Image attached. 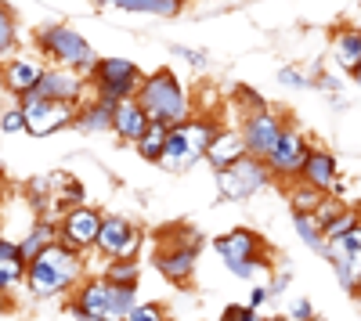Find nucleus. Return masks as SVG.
Returning a JSON list of instances; mask_svg holds the SVG:
<instances>
[{
  "label": "nucleus",
  "instance_id": "7ed1b4c3",
  "mask_svg": "<svg viewBox=\"0 0 361 321\" xmlns=\"http://www.w3.org/2000/svg\"><path fill=\"white\" fill-rule=\"evenodd\" d=\"M214 137H217V123H214V120H185V123H173L159 166L170 170V173L192 170L199 159H206V149H209V141H214Z\"/></svg>",
  "mask_w": 361,
  "mask_h": 321
},
{
  "label": "nucleus",
  "instance_id": "f3484780",
  "mask_svg": "<svg viewBox=\"0 0 361 321\" xmlns=\"http://www.w3.org/2000/svg\"><path fill=\"white\" fill-rule=\"evenodd\" d=\"M152 127V115L145 112V105L137 101V94L134 98H123L116 105V115H112V130L123 137V141H141L145 137V130Z\"/></svg>",
  "mask_w": 361,
  "mask_h": 321
},
{
  "label": "nucleus",
  "instance_id": "a878e982",
  "mask_svg": "<svg viewBox=\"0 0 361 321\" xmlns=\"http://www.w3.org/2000/svg\"><path fill=\"white\" fill-rule=\"evenodd\" d=\"M325 195H329V191H322V188H314V184L293 188V191H289V206H293V213H314L322 202H325Z\"/></svg>",
  "mask_w": 361,
  "mask_h": 321
},
{
  "label": "nucleus",
  "instance_id": "6ab92c4d",
  "mask_svg": "<svg viewBox=\"0 0 361 321\" xmlns=\"http://www.w3.org/2000/svg\"><path fill=\"white\" fill-rule=\"evenodd\" d=\"M116 105L119 101H112V98H90V101H83L80 105V115H76V130H83V134H98V130H112V115H116Z\"/></svg>",
  "mask_w": 361,
  "mask_h": 321
},
{
  "label": "nucleus",
  "instance_id": "4c0bfd02",
  "mask_svg": "<svg viewBox=\"0 0 361 321\" xmlns=\"http://www.w3.org/2000/svg\"><path fill=\"white\" fill-rule=\"evenodd\" d=\"M289 282H293V275H289V271H279L275 278L267 282V289H271V296H282L286 289H289Z\"/></svg>",
  "mask_w": 361,
  "mask_h": 321
},
{
  "label": "nucleus",
  "instance_id": "37998d69",
  "mask_svg": "<svg viewBox=\"0 0 361 321\" xmlns=\"http://www.w3.org/2000/svg\"><path fill=\"white\" fill-rule=\"evenodd\" d=\"M90 4H98V8H105V4H112V0H90Z\"/></svg>",
  "mask_w": 361,
  "mask_h": 321
},
{
  "label": "nucleus",
  "instance_id": "f257e3e1",
  "mask_svg": "<svg viewBox=\"0 0 361 321\" xmlns=\"http://www.w3.org/2000/svg\"><path fill=\"white\" fill-rule=\"evenodd\" d=\"M80 278H83V253L66 242H51L37 260H29L25 285L37 300H51L58 293H66V289H73Z\"/></svg>",
  "mask_w": 361,
  "mask_h": 321
},
{
  "label": "nucleus",
  "instance_id": "f704fd0d",
  "mask_svg": "<svg viewBox=\"0 0 361 321\" xmlns=\"http://www.w3.org/2000/svg\"><path fill=\"white\" fill-rule=\"evenodd\" d=\"M80 202H83V184H80L76 177H66V188H62V213L73 210V206H80Z\"/></svg>",
  "mask_w": 361,
  "mask_h": 321
},
{
  "label": "nucleus",
  "instance_id": "ddd939ff",
  "mask_svg": "<svg viewBox=\"0 0 361 321\" xmlns=\"http://www.w3.org/2000/svg\"><path fill=\"white\" fill-rule=\"evenodd\" d=\"M243 134H246V149H250V156H260V159H267L271 152H275V144L282 141V134H286V127H282V120L275 112H253V115H246V123H243Z\"/></svg>",
  "mask_w": 361,
  "mask_h": 321
},
{
  "label": "nucleus",
  "instance_id": "5701e85b",
  "mask_svg": "<svg viewBox=\"0 0 361 321\" xmlns=\"http://www.w3.org/2000/svg\"><path fill=\"white\" fill-rule=\"evenodd\" d=\"M51 242H58V224H54V220H37L18 246H22V256H25V260H37Z\"/></svg>",
  "mask_w": 361,
  "mask_h": 321
},
{
  "label": "nucleus",
  "instance_id": "393cba45",
  "mask_svg": "<svg viewBox=\"0 0 361 321\" xmlns=\"http://www.w3.org/2000/svg\"><path fill=\"white\" fill-rule=\"evenodd\" d=\"M166 141H170V123H156V120H152V127H148V130H145V137L137 141L141 159L159 163V159H163V149H166Z\"/></svg>",
  "mask_w": 361,
  "mask_h": 321
},
{
  "label": "nucleus",
  "instance_id": "412c9836",
  "mask_svg": "<svg viewBox=\"0 0 361 321\" xmlns=\"http://www.w3.org/2000/svg\"><path fill=\"white\" fill-rule=\"evenodd\" d=\"M304 181L322 188V191H333V184H336V156L325 152V149H314L307 166H304Z\"/></svg>",
  "mask_w": 361,
  "mask_h": 321
},
{
  "label": "nucleus",
  "instance_id": "6e6552de",
  "mask_svg": "<svg viewBox=\"0 0 361 321\" xmlns=\"http://www.w3.org/2000/svg\"><path fill=\"white\" fill-rule=\"evenodd\" d=\"M18 101L25 108L29 134L33 137H47V134L66 130L69 123H76V115H80V105H73V101H47V98H33V94H22Z\"/></svg>",
  "mask_w": 361,
  "mask_h": 321
},
{
  "label": "nucleus",
  "instance_id": "423d86ee",
  "mask_svg": "<svg viewBox=\"0 0 361 321\" xmlns=\"http://www.w3.org/2000/svg\"><path fill=\"white\" fill-rule=\"evenodd\" d=\"M271 177H275V173H271L267 159H260V156H243L238 163H231L228 170H217V188H221V199L238 202V199H250V195H257L260 188H267Z\"/></svg>",
  "mask_w": 361,
  "mask_h": 321
},
{
  "label": "nucleus",
  "instance_id": "e433bc0d",
  "mask_svg": "<svg viewBox=\"0 0 361 321\" xmlns=\"http://www.w3.org/2000/svg\"><path fill=\"white\" fill-rule=\"evenodd\" d=\"M289 317H293V321H311V317H314V307H311V300H307V296L293 300V310H289Z\"/></svg>",
  "mask_w": 361,
  "mask_h": 321
},
{
  "label": "nucleus",
  "instance_id": "7c9ffc66",
  "mask_svg": "<svg viewBox=\"0 0 361 321\" xmlns=\"http://www.w3.org/2000/svg\"><path fill=\"white\" fill-rule=\"evenodd\" d=\"M333 246V253H347V256H361V224L354 227V231H347L343 239H336V242H329ZM329 253V256H333Z\"/></svg>",
  "mask_w": 361,
  "mask_h": 321
},
{
  "label": "nucleus",
  "instance_id": "2f4dec72",
  "mask_svg": "<svg viewBox=\"0 0 361 321\" xmlns=\"http://www.w3.org/2000/svg\"><path fill=\"white\" fill-rule=\"evenodd\" d=\"M235 101H238V108H250V115L267 108V101L257 91H250V87H235Z\"/></svg>",
  "mask_w": 361,
  "mask_h": 321
},
{
  "label": "nucleus",
  "instance_id": "0eeeda50",
  "mask_svg": "<svg viewBox=\"0 0 361 321\" xmlns=\"http://www.w3.org/2000/svg\"><path fill=\"white\" fill-rule=\"evenodd\" d=\"M141 69L127 58H102L98 69L90 73V87H94L98 98H112V101H123L134 98L141 91Z\"/></svg>",
  "mask_w": 361,
  "mask_h": 321
},
{
  "label": "nucleus",
  "instance_id": "20e7f679",
  "mask_svg": "<svg viewBox=\"0 0 361 321\" xmlns=\"http://www.w3.org/2000/svg\"><path fill=\"white\" fill-rule=\"evenodd\" d=\"M37 47L40 54H47L54 65H66V69H76L90 80V73L98 69L102 58L90 51V44L76 33L73 25H47L37 33Z\"/></svg>",
  "mask_w": 361,
  "mask_h": 321
},
{
  "label": "nucleus",
  "instance_id": "c9c22d12",
  "mask_svg": "<svg viewBox=\"0 0 361 321\" xmlns=\"http://www.w3.org/2000/svg\"><path fill=\"white\" fill-rule=\"evenodd\" d=\"M279 80H282L286 87H311V83H318V80L304 76V73H300V69H293V65H289V69H282V73H279Z\"/></svg>",
  "mask_w": 361,
  "mask_h": 321
},
{
  "label": "nucleus",
  "instance_id": "a19ab883",
  "mask_svg": "<svg viewBox=\"0 0 361 321\" xmlns=\"http://www.w3.org/2000/svg\"><path fill=\"white\" fill-rule=\"evenodd\" d=\"M264 321H293L289 314H271V317H264Z\"/></svg>",
  "mask_w": 361,
  "mask_h": 321
},
{
  "label": "nucleus",
  "instance_id": "cd10ccee",
  "mask_svg": "<svg viewBox=\"0 0 361 321\" xmlns=\"http://www.w3.org/2000/svg\"><path fill=\"white\" fill-rule=\"evenodd\" d=\"M357 224H361V210H340L333 220L325 224V239H329V242H336V239L347 235V231H354Z\"/></svg>",
  "mask_w": 361,
  "mask_h": 321
},
{
  "label": "nucleus",
  "instance_id": "72a5a7b5",
  "mask_svg": "<svg viewBox=\"0 0 361 321\" xmlns=\"http://www.w3.org/2000/svg\"><path fill=\"white\" fill-rule=\"evenodd\" d=\"M221 321H264V317H260V310L250 307V303H231V307H224V317H221Z\"/></svg>",
  "mask_w": 361,
  "mask_h": 321
},
{
  "label": "nucleus",
  "instance_id": "f8f14e48",
  "mask_svg": "<svg viewBox=\"0 0 361 321\" xmlns=\"http://www.w3.org/2000/svg\"><path fill=\"white\" fill-rule=\"evenodd\" d=\"M141 249V231L127 217H105L102 220V235H98V253L109 260H134Z\"/></svg>",
  "mask_w": 361,
  "mask_h": 321
},
{
  "label": "nucleus",
  "instance_id": "c03bdc74",
  "mask_svg": "<svg viewBox=\"0 0 361 321\" xmlns=\"http://www.w3.org/2000/svg\"><path fill=\"white\" fill-rule=\"evenodd\" d=\"M98 321H116V317H98Z\"/></svg>",
  "mask_w": 361,
  "mask_h": 321
},
{
  "label": "nucleus",
  "instance_id": "dca6fc26",
  "mask_svg": "<svg viewBox=\"0 0 361 321\" xmlns=\"http://www.w3.org/2000/svg\"><path fill=\"white\" fill-rule=\"evenodd\" d=\"M47 73V65H40L37 58H29V54H15L4 62V91L22 98L25 91H33V87L40 83V76Z\"/></svg>",
  "mask_w": 361,
  "mask_h": 321
},
{
  "label": "nucleus",
  "instance_id": "b1692460",
  "mask_svg": "<svg viewBox=\"0 0 361 321\" xmlns=\"http://www.w3.org/2000/svg\"><path fill=\"white\" fill-rule=\"evenodd\" d=\"M112 8L130 11V15H163V18H173L180 11V0H112Z\"/></svg>",
  "mask_w": 361,
  "mask_h": 321
},
{
  "label": "nucleus",
  "instance_id": "79ce46f5",
  "mask_svg": "<svg viewBox=\"0 0 361 321\" xmlns=\"http://www.w3.org/2000/svg\"><path fill=\"white\" fill-rule=\"evenodd\" d=\"M350 76H354V83H357V87H361V65H357V69H354V73H350Z\"/></svg>",
  "mask_w": 361,
  "mask_h": 321
},
{
  "label": "nucleus",
  "instance_id": "2eb2a0df",
  "mask_svg": "<svg viewBox=\"0 0 361 321\" xmlns=\"http://www.w3.org/2000/svg\"><path fill=\"white\" fill-rule=\"evenodd\" d=\"M195 260H199V239L192 242H180V246H166L156 253V268L166 282H185L195 268Z\"/></svg>",
  "mask_w": 361,
  "mask_h": 321
},
{
  "label": "nucleus",
  "instance_id": "1a4fd4ad",
  "mask_svg": "<svg viewBox=\"0 0 361 321\" xmlns=\"http://www.w3.org/2000/svg\"><path fill=\"white\" fill-rule=\"evenodd\" d=\"M98 235H102V213L87 210V206H73L58 220V242H66L80 253L98 249Z\"/></svg>",
  "mask_w": 361,
  "mask_h": 321
},
{
  "label": "nucleus",
  "instance_id": "a211bd4d",
  "mask_svg": "<svg viewBox=\"0 0 361 321\" xmlns=\"http://www.w3.org/2000/svg\"><path fill=\"white\" fill-rule=\"evenodd\" d=\"M243 156H250L243 127H238V130H217V137L209 141V149H206V163L214 166V173L217 170H228L231 163H238Z\"/></svg>",
  "mask_w": 361,
  "mask_h": 321
},
{
  "label": "nucleus",
  "instance_id": "39448f33",
  "mask_svg": "<svg viewBox=\"0 0 361 321\" xmlns=\"http://www.w3.org/2000/svg\"><path fill=\"white\" fill-rule=\"evenodd\" d=\"M214 246H217L221 260L231 268V275L243 278V282L253 278V275H267L271 271V264L264 260V242H260L257 231H250V227L228 231V235H221Z\"/></svg>",
  "mask_w": 361,
  "mask_h": 321
},
{
  "label": "nucleus",
  "instance_id": "bb28decb",
  "mask_svg": "<svg viewBox=\"0 0 361 321\" xmlns=\"http://www.w3.org/2000/svg\"><path fill=\"white\" fill-rule=\"evenodd\" d=\"M137 260H109L105 264V275L102 278H109L112 285H134L137 289Z\"/></svg>",
  "mask_w": 361,
  "mask_h": 321
},
{
  "label": "nucleus",
  "instance_id": "4be33fe9",
  "mask_svg": "<svg viewBox=\"0 0 361 321\" xmlns=\"http://www.w3.org/2000/svg\"><path fill=\"white\" fill-rule=\"evenodd\" d=\"M333 54L347 73H354L361 65V29H340L333 37Z\"/></svg>",
  "mask_w": 361,
  "mask_h": 321
},
{
  "label": "nucleus",
  "instance_id": "a18cd8bd",
  "mask_svg": "<svg viewBox=\"0 0 361 321\" xmlns=\"http://www.w3.org/2000/svg\"><path fill=\"white\" fill-rule=\"evenodd\" d=\"M311 321H322V317H311Z\"/></svg>",
  "mask_w": 361,
  "mask_h": 321
},
{
  "label": "nucleus",
  "instance_id": "f03ea898",
  "mask_svg": "<svg viewBox=\"0 0 361 321\" xmlns=\"http://www.w3.org/2000/svg\"><path fill=\"white\" fill-rule=\"evenodd\" d=\"M137 101L145 105V112L152 115L156 123H185L192 120V101L185 94V87L177 83V76L170 69H159L152 76L141 80V91H137Z\"/></svg>",
  "mask_w": 361,
  "mask_h": 321
},
{
  "label": "nucleus",
  "instance_id": "9d476101",
  "mask_svg": "<svg viewBox=\"0 0 361 321\" xmlns=\"http://www.w3.org/2000/svg\"><path fill=\"white\" fill-rule=\"evenodd\" d=\"M311 152H314V149H311V144L304 141V134L286 127L282 141L275 144V152L267 156V166H271V173H275V177H282V181L304 177V166H307Z\"/></svg>",
  "mask_w": 361,
  "mask_h": 321
},
{
  "label": "nucleus",
  "instance_id": "aec40b11",
  "mask_svg": "<svg viewBox=\"0 0 361 321\" xmlns=\"http://www.w3.org/2000/svg\"><path fill=\"white\" fill-rule=\"evenodd\" d=\"M29 275V260L22 256V246L4 239L0 242V289L4 293H11V289H18Z\"/></svg>",
  "mask_w": 361,
  "mask_h": 321
},
{
  "label": "nucleus",
  "instance_id": "ea45409f",
  "mask_svg": "<svg viewBox=\"0 0 361 321\" xmlns=\"http://www.w3.org/2000/svg\"><path fill=\"white\" fill-rule=\"evenodd\" d=\"M173 54H180V58H188L192 65H206V54H199V51H188V47H180V44H173Z\"/></svg>",
  "mask_w": 361,
  "mask_h": 321
},
{
  "label": "nucleus",
  "instance_id": "58836bf2",
  "mask_svg": "<svg viewBox=\"0 0 361 321\" xmlns=\"http://www.w3.org/2000/svg\"><path fill=\"white\" fill-rule=\"evenodd\" d=\"M267 300H271V289H267V285H257L253 293H250V307H257V310H260Z\"/></svg>",
  "mask_w": 361,
  "mask_h": 321
},
{
  "label": "nucleus",
  "instance_id": "473e14b6",
  "mask_svg": "<svg viewBox=\"0 0 361 321\" xmlns=\"http://www.w3.org/2000/svg\"><path fill=\"white\" fill-rule=\"evenodd\" d=\"M127 321H166V310H163L159 303H137V307L127 314Z\"/></svg>",
  "mask_w": 361,
  "mask_h": 321
},
{
  "label": "nucleus",
  "instance_id": "c756f323",
  "mask_svg": "<svg viewBox=\"0 0 361 321\" xmlns=\"http://www.w3.org/2000/svg\"><path fill=\"white\" fill-rule=\"evenodd\" d=\"M0 127H4V134L11 137V134H22V130H29V120H25V108H22V101L11 108H4V120H0Z\"/></svg>",
  "mask_w": 361,
  "mask_h": 321
},
{
  "label": "nucleus",
  "instance_id": "c85d7f7f",
  "mask_svg": "<svg viewBox=\"0 0 361 321\" xmlns=\"http://www.w3.org/2000/svg\"><path fill=\"white\" fill-rule=\"evenodd\" d=\"M15 40H18L15 37V22H11V11L4 8V11H0V54H4V62L11 58V51L18 47Z\"/></svg>",
  "mask_w": 361,
  "mask_h": 321
},
{
  "label": "nucleus",
  "instance_id": "9b49d317",
  "mask_svg": "<svg viewBox=\"0 0 361 321\" xmlns=\"http://www.w3.org/2000/svg\"><path fill=\"white\" fill-rule=\"evenodd\" d=\"M90 80L76 69H66V65H54L40 76V83L33 87V91H25V94H33V98H47V101H73V105H83V87Z\"/></svg>",
  "mask_w": 361,
  "mask_h": 321
},
{
  "label": "nucleus",
  "instance_id": "4468645a",
  "mask_svg": "<svg viewBox=\"0 0 361 321\" xmlns=\"http://www.w3.org/2000/svg\"><path fill=\"white\" fill-rule=\"evenodd\" d=\"M69 310H73L80 321L109 317V314H112V282H109V278H87V282L76 289Z\"/></svg>",
  "mask_w": 361,
  "mask_h": 321
}]
</instances>
